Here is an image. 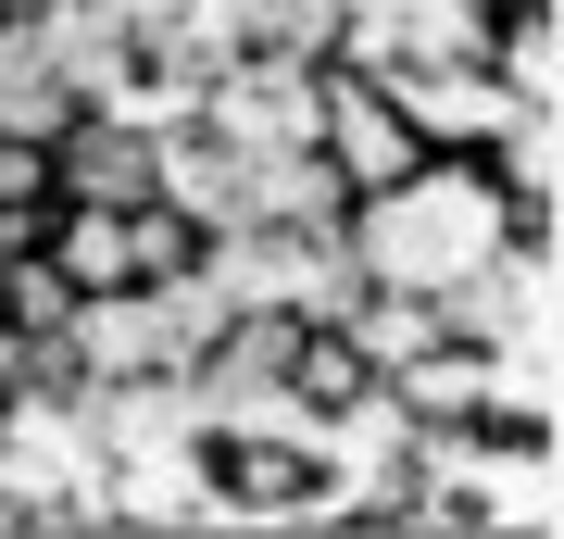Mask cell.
Here are the masks:
<instances>
[{"instance_id": "obj_2", "label": "cell", "mask_w": 564, "mask_h": 539, "mask_svg": "<svg viewBox=\"0 0 564 539\" xmlns=\"http://www.w3.org/2000/svg\"><path fill=\"white\" fill-rule=\"evenodd\" d=\"M314 163H326L351 201L426 163L414 126H402V100H389V76H364V63H314Z\"/></svg>"}, {"instance_id": "obj_8", "label": "cell", "mask_w": 564, "mask_h": 539, "mask_svg": "<svg viewBox=\"0 0 564 539\" xmlns=\"http://www.w3.org/2000/svg\"><path fill=\"white\" fill-rule=\"evenodd\" d=\"M126 263H139V289H163V277H188V263H202V226L176 214V201H126Z\"/></svg>"}, {"instance_id": "obj_6", "label": "cell", "mask_w": 564, "mask_h": 539, "mask_svg": "<svg viewBox=\"0 0 564 539\" xmlns=\"http://www.w3.org/2000/svg\"><path fill=\"white\" fill-rule=\"evenodd\" d=\"M489 364H502V352H477V339H426V352L389 364L377 389H389V414L426 440V427H477L489 414Z\"/></svg>"}, {"instance_id": "obj_9", "label": "cell", "mask_w": 564, "mask_h": 539, "mask_svg": "<svg viewBox=\"0 0 564 539\" xmlns=\"http://www.w3.org/2000/svg\"><path fill=\"white\" fill-rule=\"evenodd\" d=\"M0 427H13V389H0Z\"/></svg>"}, {"instance_id": "obj_1", "label": "cell", "mask_w": 564, "mask_h": 539, "mask_svg": "<svg viewBox=\"0 0 564 539\" xmlns=\"http://www.w3.org/2000/svg\"><path fill=\"white\" fill-rule=\"evenodd\" d=\"M339 239L364 263V289H464L489 251L514 239V214H502V176H489V151H426L414 176H389V188H364L351 214H339Z\"/></svg>"}, {"instance_id": "obj_4", "label": "cell", "mask_w": 564, "mask_h": 539, "mask_svg": "<svg viewBox=\"0 0 564 539\" xmlns=\"http://www.w3.org/2000/svg\"><path fill=\"white\" fill-rule=\"evenodd\" d=\"M389 100H402V126H414V151H489L502 139V76H489L477 51H414V63H389Z\"/></svg>"}, {"instance_id": "obj_3", "label": "cell", "mask_w": 564, "mask_h": 539, "mask_svg": "<svg viewBox=\"0 0 564 539\" xmlns=\"http://www.w3.org/2000/svg\"><path fill=\"white\" fill-rule=\"evenodd\" d=\"M63 364H76V389H113V377H176L188 364V326L163 289H88L76 314H63Z\"/></svg>"}, {"instance_id": "obj_5", "label": "cell", "mask_w": 564, "mask_h": 539, "mask_svg": "<svg viewBox=\"0 0 564 539\" xmlns=\"http://www.w3.org/2000/svg\"><path fill=\"white\" fill-rule=\"evenodd\" d=\"M51 188L63 201H151V126H126V114H63V139H51Z\"/></svg>"}, {"instance_id": "obj_7", "label": "cell", "mask_w": 564, "mask_h": 539, "mask_svg": "<svg viewBox=\"0 0 564 539\" xmlns=\"http://www.w3.org/2000/svg\"><path fill=\"white\" fill-rule=\"evenodd\" d=\"M364 389H377V364L351 352V326H302V339H289V414H302V427L351 414Z\"/></svg>"}, {"instance_id": "obj_10", "label": "cell", "mask_w": 564, "mask_h": 539, "mask_svg": "<svg viewBox=\"0 0 564 539\" xmlns=\"http://www.w3.org/2000/svg\"><path fill=\"white\" fill-rule=\"evenodd\" d=\"M477 13H514V0H477Z\"/></svg>"}]
</instances>
